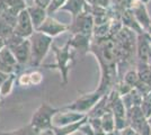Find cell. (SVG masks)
I'll return each mask as SVG.
<instances>
[{"mask_svg": "<svg viewBox=\"0 0 151 135\" xmlns=\"http://www.w3.org/2000/svg\"><path fill=\"white\" fill-rule=\"evenodd\" d=\"M31 43V63L32 66L37 68L42 64L46 54L53 45V37L46 35L44 33L34 31L29 37Z\"/></svg>", "mask_w": 151, "mask_h": 135, "instance_id": "1", "label": "cell"}, {"mask_svg": "<svg viewBox=\"0 0 151 135\" xmlns=\"http://www.w3.org/2000/svg\"><path fill=\"white\" fill-rule=\"evenodd\" d=\"M52 49H53V52L55 54L57 63L53 65H47V66H51L53 69H58L60 71L63 84H68V79H69L70 68L72 66L73 61H75L76 51L70 46L69 42L62 47H58V46L52 45Z\"/></svg>", "mask_w": 151, "mask_h": 135, "instance_id": "2", "label": "cell"}, {"mask_svg": "<svg viewBox=\"0 0 151 135\" xmlns=\"http://www.w3.org/2000/svg\"><path fill=\"white\" fill-rule=\"evenodd\" d=\"M59 110L60 108H54L47 103H42L37 107V109L33 113L29 124L38 133L52 129V118Z\"/></svg>", "mask_w": 151, "mask_h": 135, "instance_id": "3", "label": "cell"}, {"mask_svg": "<svg viewBox=\"0 0 151 135\" xmlns=\"http://www.w3.org/2000/svg\"><path fill=\"white\" fill-rule=\"evenodd\" d=\"M103 95L104 94H101V91L96 89L95 91H91V92H88V94H83L82 96L77 98L75 101H72L70 105H67L62 108L87 114L89 110L95 106V104L101 99Z\"/></svg>", "mask_w": 151, "mask_h": 135, "instance_id": "4", "label": "cell"}, {"mask_svg": "<svg viewBox=\"0 0 151 135\" xmlns=\"http://www.w3.org/2000/svg\"><path fill=\"white\" fill-rule=\"evenodd\" d=\"M94 17L88 11L83 10L81 14H79L76 18H73V24L70 26L69 29L73 34H83L91 36L94 32Z\"/></svg>", "mask_w": 151, "mask_h": 135, "instance_id": "5", "label": "cell"}, {"mask_svg": "<svg viewBox=\"0 0 151 135\" xmlns=\"http://www.w3.org/2000/svg\"><path fill=\"white\" fill-rule=\"evenodd\" d=\"M34 31H35V28L33 26L29 14L27 11V8L20 10L17 16L16 25L14 27V33L23 39H29Z\"/></svg>", "mask_w": 151, "mask_h": 135, "instance_id": "6", "label": "cell"}, {"mask_svg": "<svg viewBox=\"0 0 151 135\" xmlns=\"http://www.w3.org/2000/svg\"><path fill=\"white\" fill-rule=\"evenodd\" d=\"M86 116H87V114L75 111V110L64 109V108L61 107L60 110L52 118V126L53 127L64 126V125H68V124H71V123L78 122L82 118H85Z\"/></svg>", "mask_w": 151, "mask_h": 135, "instance_id": "7", "label": "cell"}, {"mask_svg": "<svg viewBox=\"0 0 151 135\" xmlns=\"http://www.w3.org/2000/svg\"><path fill=\"white\" fill-rule=\"evenodd\" d=\"M19 64L14 55L13 51L7 46L0 49V71L5 73H17L19 70Z\"/></svg>", "mask_w": 151, "mask_h": 135, "instance_id": "8", "label": "cell"}, {"mask_svg": "<svg viewBox=\"0 0 151 135\" xmlns=\"http://www.w3.org/2000/svg\"><path fill=\"white\" fill-rule=\"evenodd\" d=\"M68 29H69V25H65V24L57 20L55 18L51 17L50 15H47V17L45 18L43 24L40 26L37 29H35V31L44 33V34L49 35L51 37H55L58 35L67 32Z\"/></svg>", "mask_w": 151, "mask_h": 135, "instance_id": "9", "label": "cell"}, {"mask_svg": "<svg viewBox=\"0 0 151 135\" xmlns=\"http://www.w3.org/2000/svg\"><path fill=\"white\" fill-rule=\"evenodd\" d=\"M130 9L132 10L135 19L138 20V23L141 25V27L145 31H147L151 26V19L150 17H149V14H148V10H147V7H145V2H142L141 0H137Z\"/></svg>", "mask_w": 151, "mask_h": 135, "instance_id": "10", "label": "cell"}, {"mask_svg": "<svg viewBox=\"0 0 151 135\" xmlns=\"http://www.w3.org/2000/svg\"><path fill=\"white\" fill-rule=\"evenodd\" d=\"M13 51L15 58L20 65H24L31 61V43L29 39H25L19 44L9 47Z\"/></svg>", "mask_w": 151, "mask_h": 135, "instance_id": "11", "label": "cell"}, {"mask_svg": "<svg viewBox=\"0 0 151 135\" xmlns=\"http://www.w3.org/2000/svg\"><path fill=\"white\" fill-rule=\"evenodd\" d=\"M27 11L29 14V17L32 19L33 26L35 29H37L40 26L43 24V21L45 20V18L47 17V10L44 6L40 5L37 2H34L31 6H27Z\"/></svg>", "mask_w": 151, "mask_h": 135, "instance_id": "12", "label": "cell"}, {"mask_svg": "<svg viewBox=\"0 0 151 135\" xmlns=\"http://www.w3.org/2000/svg\"><path fill=\"white\" fill-rule=\"evenodd\" d=\"M121 23L124 27L131 29L134 33H137V35L143 34L145 32V29L141 27V25L138 23V20L135 19L132 10L130 8H126L122 11V14H121Z\"/></svg>", "mask_w": 151, "mask_h": 135, "instance_id": "13", "label": "cell"}, {"mask_svg": "<svg viewBox=\"0 0 151 135\" xmlns=\"http://www.w3.org/2000/svg\"><path fill=\"white\" fill-rule=\"evenodd\" d=\"M137 55H138L139 61L141 62H145L148 61V55H149V51L151 49V43L148 36H147V33L143 34H140L137 37Z\"/></svg>", "mask_w": 151, "mask_h": 135, "instance_id": "14", "label": "cell"}, {"mask_svg": "<svg viewBox=\"0 0 151 135\" xmlns=\"http://www.w3.org/2000/svg\"><path fill=\"white\" fill-rule=\"evenodd\" d=\"M90 39H91V36H88V35L73 34L72 39L69 41V44L75 51L87 53L90 50Z\"/></svg>", "mask_w": 151, "mask_h": 135, "instance_id": "15", "label": "cell"}, {"mask_svg": "<svg viewBox=\"0 0 151 135\" xmlns=\"http://www.w3.org/2000/svg\"><path fill=\"white\" fill-rule=\"evenodd\" d=\"M88 122V115L86 116L85 118H82L80 121L75 123H71L68 125H64V126H60V127H53V132L55 135H72L75 134L76 132L80 131L81 126L85 123Z\"/></svg>", "mask_w": 151, "mask_h": 135, "instance_id": "16", "label": "cell"}, {"mask_svg": "<svg viewBox=\"0 0 151 135\" xmlns=\"http://www.w3.org/2000/svg\"><path fill=\"white\" fill-rule=\"evenodd\" d=\"M86 5H87L86 0H67L65 4L60 8V10L68 11L72 15L73 18H76L79 14H81L85 10Z\"/></svg>", "mask_w": 151, "mask_h": 135, "instance_id": "17", "label": "cell"}, {"mask_svg": "<svg viewBox=\"0 0 151 135\" xmlns=\"http://www.w3.org/2000/svg\"><path fill=\"white\" fill-rule=\"evenodd\" d=\"M109 109V106L107 103V94L103 95L101 98L95 104V106L89 110L87 113L88 117H97V118H101V116L104 115L106 111H108Z\"/></svg>", "mask_w": 151, "mask_h": 135, "instance_id": "18", "label": "cell"}, {"mask_svg": "<svg viewBox=\"0 0 151 135\" xmlns=\"http://www.w3.org/2000/svg\"><path fill=\"white\" fill-rule=\"evenodd\" d=\"M101 127H103V131L105 133H112V132H115V117H114V114L112 113V110H108L106 111L104 115L101 117Z\"/></svg>", "mask_w": 151, "mask_h": 135, "instance_id": "19", "label": "cell"}, {"mask_svg": "<svg viewBox=\"0 0 151 135\" xmlns=\"http://www.w3.org/2000/svg\"><path fill=\"white\" fill-rule=\"evenodd\" d=\"M17 80V73H10L6 80L0 84V92H1V96L7 97L12 94V91L14 89V84L15 81Z\"/></svg>", "mask_w": 151, "mask_h": 135, "instance_id": "20", "label": "cell"}, {"mask_svg": "<svg viewBox=\"0 0 151 135\" xmlns=\"http://www.w3.org/2000/svg\"><path fill=\"white\" fill-rule=\"evenodd\" d=\"M0 135H40V133L32 126L31 124H28V125H26V126L19 127V129L10 131V132L0 133Z\"/></svg>", "mask_w": 151, "mask_h": 135, "instance_id": "21", "label": "cell"}, {"mask_svg": "<svg viewBox=\"0 0 151 135\" xmlns=\"http://www.w3.org/2000/svg\"><path fill=\"white\" fill-rule=\"evenodd\" d=\"M4 1L6 4L7 9L12 10L15 14H19L20 10L25 9L27 7L25 4V0H4Z\"/></svg>", "mask_w": 151, "mask_h": 135, "instance_id": "22", "label": "cell"}, {"mask_svg": "<svg viewBox=\"0 0 151 135\" xmlns=\"http://www.w3.org/2000/svg\"><path fill=\"white\" fill-rule=\"evenodd\" d=\"M13 33H14L13 26H10L7 21H5V20L0 17V37L5 41V39H6L7 37H9Z\"/></svg>", "mask_w": 151, "mask_h": 135, "instance_id": "23", "label": "cell"}, {"mask_svg": "<svg viewBox=\"0 0 151 135\" xmlns=\"http://www.w3.org/2000/svg\"><path fill=\"white\" fill-rule=\"evenodd\" d=\"M139 74L137 70H129L126 71V73L124 74V79L123 81H125L127 84H130L132 88L135 87V84L139 82Z\"/></svg>", "mask_w": 151, "mask_h": 135, "instance_id": "24", "label": "cell"}, {"mask_svg": "<svg viewBox=\"0 0 151 135\" xmlns=\"http://www.w3.org/2000/svg\"><path fill=\"white\" fill-rule=\"evenodd\" d=\"M67 0H50V4L49 6L46 7V10H47V14H53L60 10V8L65 4Z\"/></svg>", "mask_w": 151, "mask_h": 135, "instance_id": "25", "label": "cell"}, {"mask_svg": "<svg viewBox=\"0 0 151 135\" xmlns=\"http://www.w3.org/2000/svg\"><path fill=\"white\" fill-rule=\"evenodd\" d=\"M114 88L117 90V92L120 94V96H124V95L129 94V92L133 89L132 87H131L130 84H126L125 81H120L119 84H115V87H114Z\"/></svg>", "mask_w": 151, "mask_h": 135, "instance_id": "26", "label": "cell"}, {"mask_svg": "<svg viewBox=\"0 0 151 135\" xmlns=\"http://www.w3.org/2000/svg\"><path fill=\"white\" fill-rule=\"evenodd\" d=\"M141 109H142V113H143V115H145V118H148L149 116H151V104L147 103V101H142L141 104Z\"/></svg>", "mask_w": 151, "mask_h": 135, "instance_id": "27", "label": "cell"}, {"mask_svg": "<svg viewBox=\"0 0 151 135\" xmlns=\"http://www.w3.org/2000/svg\"><path fill=\"white\" fill-rule=\"evenodd\" d=\"M9 74H10V73H9ZM9 74H8V73H5V72H2V71H0V84L6 80Z\"/></svg>", "mask_w": 151, "mask_h": 135, "instance_id": "28", "label": "cell"}, {"mask_svg": "<svg viewBox=\"0 0 151 135\" xmlns=\"http://www.w3.org/2000/svg\"><path fill=\"white\" fill-rule=\"evenodd\" d=\"M40 135H55V134H54L53 129H47V131H44V132L40 133Z\"/></svg>", "mask_w": 151, "mask_h": 135, "instance_id": "29", "label": "cell"}, {"mask_svg": "<svg viewBox=\"0 0 151 135\" xmlns=\"http://www.w3.org/2000/svg\"><path fill=\"white\" fill-rule=\"evenodd\" d=\"M147 63H148L149 66L151 68V49H150V51H149V55H148V61H147Z\"/></svg>", "mask_w": 151, "mask_h": 135, "instance_id": "30", "label": "cell"}, {"mask_svg": "<svg viewBox=\"0 0 151 135\" xmlns=\"http://www.w3.org/2000/svg\"><path fill=\"white\" fill-rule=\"evenodd\" d=\"M2 46H5V41L0 37V49H1Z\"/></svg>", "mask_w": 151, "mask_h": 135, "instance_id": "31", "label": "cell"}, {"mask_svg": "<svg viewBox=\"0 0 151 135\" xmlns=\"http://www.w3.org/2000/svg\"><path fill=\"white\" fill-rule=\"evenodd\" d=\"M147 122H148V124H149V126L151 127V116H149V117L147 118Z\"/></svg>", "mask_w": 151, "mask_h": 135, "instance_id": "32", "label": "cell"}, {"mask_svg": "<svg viewBox=\"0 0 151 135\" xmlns=\"http://www.w3.org/2000/svg\"><path fill=\"white\" fill-rule=\"evenodd\" d=\"M145 32L148 33V34L150 35V37H151V26H150V27H149V28H148V29H147V31H145Z\"/></svg>", "mask_w": 151, "mask_h": 135, "instance_id": "33", "label": "cell"}, {"mask_svg": "<svg viewBox=\"0 0 151 135\" xmlns=\"http://www.w3.org/2000/svg\"><path fill=\"white\" fill-rule=\"evenodd\" d=\"M145 33H147V32H145ZM147 36H148V39H149V41H150V43H151V37H150V35H149L148 33H147Z\"/></svg>", "mask_w": 151, "mask_h": 135, "instance_id": "34", "label": "cell"}, {"mask_svg": "<svg viewBox=\"0 0 151 135\" xmlns=\"http://www.w3.org/2000/svg\"><path fill=\"white\" fill-rule=\"evenodd\" d=\"M141 1H142V2H145V4H147V2L149 1V0H141Z\"/></svg>", "mask_w": 151, "mask_h": 135, "instance_id": "35", "label": "cell"}, {"mask_svg": "<svg viewBox=\"0 0 151 135\" xmlns=\"http://www.w3.org/2000/svg\"><path fill=\"white\" fill-rule=\"evenodd\" d=\"M40 1H41V0H34V2H37V4H40Z\"/></svg>", "mask_w": 151, "mask_h": 135, "instance_id": "36", "label": "cell"}, {"mask_svg": "<svg viewBox=\"0 0 151 135\" xmlns=\"http://www.w3.org/2000/svg\"><path fill=\"white\" fill-rule=\"evenodd\" d=\"M1 98H2V96H1V92H0V100H1Z\"/></svg>", "mask_w": 151, "mask_h": 135, "instance_id": "37", "label": "cell"}]
</instances>
